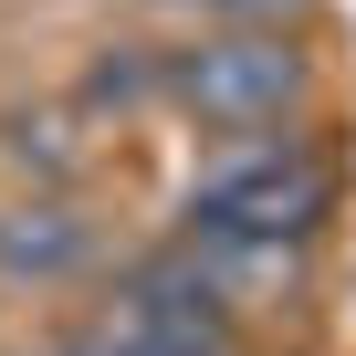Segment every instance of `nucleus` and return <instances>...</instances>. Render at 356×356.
Returning <instances> with one entry per match:
<instances>
[{
	"instance_id": "nucleus-5",
	"label": "nucleus",
	"mask_w": 356,
	"mask_h": 356,
	"mask_svg": "<svg viewBox=\"0 0 356 356\" xmlns=\"http://www.w3.org/2000/svg\"><path fill=\"white\" fill-rule=\"evenodd\" d=\"M84 105H115V115L157 105V53H136V42H105V53H95V74H84Z\"/></svg>"
},
{
	"instance_id": "nucleus-3",
	"label": "nucleus",
	"mask_w": 356,
	"mask_h": 356,
	"mask_svg": "<svg viewBox=\"0 0 356 356\" xmlns=\"http://www.w3.org/2000/svg\"><path fill=\"white\" fill-rule=\"evenodd\" d=\"M95 262V220L74 200H22V210H0V273L11 283H74Z\"/></svg>"
},
{
	"instance_id": "nucleus-6",
	"label": "nucleus",
	"mask_w": 356,
	"mask_h": 356,
	"mask_svg": "<svg viewBox=\"0 0 356 356\" xmlns=\"http://www.w3.org/2000/svg\"><path fill=\"white\" fill-rule=\"evenodd\" d=\"M178 11H231L241 22V11H283V0H178Z\"/></svg>"
},
{
	"instance_id": "nucleus-2",
	"label": "nucleus",
	"mask_w": 356,
	"mask_h": 356,
	"mask_svg": "<svg viewBox=\"0 0 356 356\" xmlns=\"http://www.w3.org/2000/svg\"><path fill=\"white\" fill-rule=\"evenodd\" d=\"M293 95H304V53L273 42V32H210V42L157 53V105H178V115L210 126V136L273 126Z\"/></svg>"
},
{
	"instance_id": "nucleus-4",
	"label": "nucleus",
	"mask_w": 356,
	"mask_h": 356,
	"mask_svg": "<svg viewBox=\"0 0 356 356\" xmlns=\"http://www.w3.org/2000/svg\"><path fill=\"white\" fill-rule=\"evenodd\" d=\"M0 147H11L32 178H74V168H84V147H74V126H63L53 105H11V115H0Z\"/></svg>"
},
{
	"instance_id": "nucleus-1",
	"label": "nucleus",
	"mask_w": 356,
	"mask_h": 356,
	"mask_svg": "<svg viewBox=\"0 0 356 356\" xmlns=\"http://www.w3.org/2000/svg\"><path fill=\"white\" fill-rule=\"evenodd\" d=\"M335 220V168L293 136H252L231 157H210L178 200V252H189L220 293L241 283H293L304 241Z\"/></svg>"
}]
</instances>
